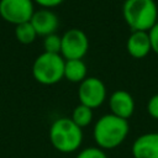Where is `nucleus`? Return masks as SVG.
<instances>
[{
    "label": "nucleus",
    "instance_id": "obj_14",
    "mask_svg": "<svg viewBox=\"0 0 158 158\" xmlns=\"http://www.w3.org/2000/svg\"><path fill=\"white\" fill-rule=\"evenodd\" d=\"M15 36H16V40L22 43V44H31L36 37H37V33L33 28V26L31 25V22H23V23H20L15 27Z\"/></svg>",
    "mask_w": 158,
    "mask_h": 158
},
{
    "label": "nucleus",
    "instance_id": "obj_3",
    "mask_svg": "<svg viewBox=\"0 0 158 158\" xmlns=\"http://www.w3.org/2000/svg\"><path fill=\"white\" fill-rule=\"evenodd\" d=\"M83 128L77 126L72 118L60 117L52 122L49 127V141L52 146L63 153L77 151L83 142Z\"/></svg>",
    "mask_w": 158,
    "mask_h": 158
},
{
    "label": "nucleus",
    "instance_id": "obj_10",
    "mask_svg": "<svg viewBox=\"0 0 158 158\" xmlns=\"http://www.w3.org/2000/svg\"><path fill=\"white\" fill-rule=\"evenodd\" d=\"M133 158H158V132L138 136L132 143Z\"/></svg>",
    "mask_w": 158,
    "mask_h": 158
},
{
    "label": "nucleus",
    "instance_id": "obj_8",
    "mask_svg": "<svg viewBox=\"0 0 158 158\" xmlns=\"http://www.w3.org/2000/svg\"><path fill=\"white\" fill-rule=\"evenodd\" d=\"M109 107L112 115L128 120L135 112V99L126 90H116L109 98Z\"/></svg>",
    "mask_w": 158,
    "mask_h": 158
},
{
    "label": "nucleus",
    "instance_id": "obj_11",
    "mask_svg": "<svg viewBox=\"0 0 158 158\" xmlns=\"http://www.w3.org/2000/svg\"><path fill=\"white\" fill-rule=\"evenodd\" d=\"M126 48L132 58L142 59L152 51L148 32L146 31H132L126 42Z\"/></svg>",
    "mask_w": 158,
    "mask_h": 158
},
{
    "label": "nucleus",
    "instance_id": "obj_2",
    "mask_svg": "<svg viewBox=\"0 0 158 158\" xmlns=\"http://www.w3.org/2000/svg\"><path fill=\"white\" fill-rule=\"evenodd\" d=\"M122 15L132 31L148 32L158 21V7L154 0H125Z\"/></svg>",
    "mask_w": 158,
    "mask_h": 158
},
{
    "label": "nucleus",
    "instance_id": "obj_15",
    "mask_svg": "<svg viewBox=\"0 0 158 158\" xmlns=\"http://www.w3.org/2000/svg\"><path fill=\"white\" fill-rule=\"evenodd\" d=\"M60 48H62V36L53 33V35H48L44 37V40H43L44 52L60 54Z\"/></svg>",
    "mask_w": 158,
    "mask_h": 158
},
{
    "label": "nucleus",
    "instance_id": "obj_17",
    "mask_svg": "<svg viewBox=\"0 0 158 158\" xmlns=\"http://www.w3.org/2000/svg\"><path fill=\"white\" fill-rule=\"evenodd\" d=\"M147 111L151 117L158 120V93L149 98L147 102Z\"/></svg>",
    "mask_w": 158,
    "mask_h": 158
},
{
    "label": "nucleus",
    "instance_id": "obj_16",
    "mask_svg": "<svg viewBox=\"0 0 158 158\" xmlns=\"http://www.w3.org/2000/svg\"><path fill=\"white\" fill-rule=\"evenodd\" d=\"M75 158H107L104 149L99 147H89L80 151Z\"/></svg>",
    "mask_w": 158,
    "mask_h": 158
},
{
    "label": "nucleus",
    "instance_id": "obj_13",
    "mask_svg": "<svg viewBox=\"0 0 158 158\" xmlns=\"http://www.w3.org/2000/svg\"><path fill=\"white\" fill-rule=\"evenodd\" d=\"M70 118L73 120V122L77 126H79L80 128H84V127L89 126L93 121V109H90L83 104H79L73 109Z\"/></svg>",
    "mask_w": 158,
    "mask_h": 158
},
{
    "label": "nucleus",
    "instance_id": "obj_9",
    "mask_svg": "<svg viewBox=\"0 0 158 158\" xmlns=\"http://www.w3.org/2000/svg\"><path fill=\"white\" fill-rule=\"evenodd\" d=\"M30 22L33 26L37 36H42V37L56 33L59 25V20L57 15L51 9H41L35 11Z\"/></svg>",
    "mask_w": 158,
    "mask_h": 158
},
{
    "label": "nucleus",
    "instance_id": "obj_1",
    "mask_svg": "<svg viewBox=\"0 0 158 158\" xmlns=\"http://www.w3.org/2000/svg\"><path fill=\"white\" fill-rule=\"evenodd\" d=\"M130 126L127 120L112 114L101 116L94 125V141L101 149H114L118 147L127 137Z\"/></svg>",
    "mask_w": 158,
    "mask_h": 158
},
{
    "label": "nucleus",
    "instance_id": "obj_19",
    "mask_svg": "<svg viewBox=\"0 0 158 158\" xmlns=\"http://www.w3.org/2000/svg\"><path fill=\"white\" fill-rule=\"evenodd\" d=\"M64 0H33V2L38 4L42 9H53L59 6Z\"/></svg>",
    "mask_w": 158,
    "mask_h": 158
},
{
    "label": "nucleus",
    "instance_id": "obj_4",
    "mask_svg": "<svg viewBox=\"0 0 158 158\" xmlns=\"http://www.w3.org/2000/svg\"><path fill=\"white\" fill-rule=\"evenodd\" d=\"M65 59L60 54L41 53L32 64V75L40 84L53 85L64 78Z\"/></svg>",
    "mask_w": 158,
    "mask_h": 158
},
{
    "label": "nucleus",
    "instance_id": "obj_7",
    "mask_svg": "<svg viewBox=\"0 0 158 158\" xmlns=\"http://www.w3.org/2000/svg\"><path fill=\"white\" fill-rule=\"evenodd\" d=\"M78 98L80 104L96 109L106 100V86L104 81L96 77H86L78 88Z\"/></svg>",
    "mask_w": 158,
    "mask_h": 158
},
{
    "label": "nucleus",
    "instance_id": "obj_5",
    "mask_svg": "<svg viewBox=\"0 0 158 158\" xmlns=\"http://www.w3.org/2000/svg\"><path fill=\"white\" fill-rule=\"evenodd\" d=\"M89 49V38L84 31L70 28L62 36L60 56L68 59H83Z\"/></svg>",
    "mask_w": 158,
    "mask_h": 158
},
{
    "label": "nucleus",
    "instance_id": "obj_12",
    "mask_svg": "<svg viewBox=\"0 0 158 158\" xmlns=\"http://www.w3.org/2000/svg\"><path fill=\"white\" fill-rule=\"evenodd\" d=\"M88 74L86 64L83 59H68L64 64V78L72 83H81Z\"/></svg>",
    "mask_w": 158,
    "mask_h": 158
},
{
    "label": "nucleus",
    "instance_id": "obj_6",
    "mask_svg": "<svg viewBox=\"0 0 158 158\" xmlns=\"http://www.w3.org/2000/svg\"><path fill=\"white\" fill-rule=\"evenodd\" d=\"M33 12V0H0V16L9 23L28 22Z\"/></svg>",
    "mask_w": 158,
    "mask_h": 158
},
{
    "label": "nucleus",
    "instance_id": "obj_18",
    "mask_svg": "<svg viewBox=\"0 0 158 158\" xmlns=\"http://www.w3.org/2000/svg\"><path fill=\"white\" fill-rule=\"evenodd\" d=\"M148 36H149V41H151V47L152 51L158 54V21L153 25V27L148 31Z\"/></svg>",
    "mask_w": 158,
    "mask_h": 158
}]
</instances>
